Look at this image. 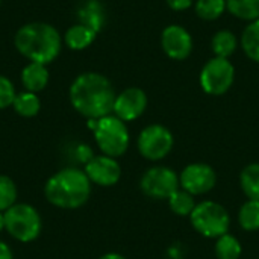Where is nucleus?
Listing matches in <instances>:
<instances>
[{"label":"nucleus","mask_w":259,"mask_h":259,"mask_svg":"<svg viewBox=\"0 0 259 259\" xmlns=\"http://www.w3.org/2000/svg\"><path fill=\"white\" fill-rule=\"evenodd\" d=\"M115 90L108 77L88 71L79 74L70 87V102L73 108L87 118H102L114 111Z\"/></svg>","instance_id":"f257e3e1"},{"label":"nucleus","mask_w":259,"mask_h":259,"mask_svg":"<svg viewBox=\"0 0 259 259\" xmlns=\"http://www.w3.org/2000/svg\"><path fill=\"white\" fill-rule=\"evenodd\" d=\"M17 50L30 62L50 64L61 52L62 39L59 32L47 23L33 21L21 26L14 38Z\"/></svg>","instance_id":"f03ea898"},{"label":"nucleus","mask_w":259,"mask_h":259,"mask_svg":"<svg viewBox=\"0 0 259 259\" xmlns=\"http://www.w3.org/2000/svg\"><path fill=\"white\" fill-rule=\"evenodd\" d=\"M46 199L62 209H76L85 205L91 194V181L79 168H64L55 173L44 187Z\"/></svg>","instance_id":"7ed1b4c3"},{"label":"nucleus","mask_w":259,"mask_h":259,"mask_svg":"<svg viewBox=\"0 0 259 259\" xmlns=\"http://www.w3.org/2000/svg\"><path fill=\"white\" fill-rule=\"evenodd\" d=\"M93 132L99 149L106 156H121L129 147V131L124 121L115 115L109 114L99 118Z\"/></svg>","instance_id":"20e7f679"},{"label":"nucleus","mask_w":259,"mask_h":259,"mask_svg":"<svg viewBox=\"0 0 259 259\" xmlns=\"http://www.w3.org/2000/svg\"><path fill=\"white\" fill-rule=\"evenodd\" d=\"M5 229L12 238L21 243H30L41 234V217L38 211L27 203H15L5 212Z\"/></svg>","instance_id":"39448f33"},{"label":"nucleus","mask_w":259,"mask_h":259,"mask_svg":"<svg viewBox=\"0 0 259 259\" xmlns=\"http://www.w3.org/2000/svg\"><path fill=\"white\" fill-rule=\"evenodd\" d=\"M190 217L194 229L206 238H220L228 234L231 225L228 211L220 203L209 200L196 205Z\"/></svg>","instance_id":"423d86ee"},{"label":"nucleus","mask_w":259,"mask_h":259,"mask_svg":"<svg viewBox=\"0 0 259 259\" xmlns=\"http://www.w3.org/2000/svg\"><path fill=\"white\" fill-rule=\"evenodd\" d=\"M235 68L232 62L226 58L209 59L200 71V85L206 94L222 96L234 83Z\"/></svg>","instance_id":"0eeeda50"},{"label":"nucleus","mask_w":259,"mask_h":259,"mask_svg":"<svg viewBox=\"0 0 259 259\" xmlns=\"http://www.w3.org/2000/svg\"><path fill=\"white\" fill-rule=\"evenodd\" d=\"M175 144L171 132L162 124H150L144 127L138 137L140 153L150 161H159L165 158Z\"/></svg>","instance_id":"6e6552de"},{"label":"nucleus","mask_w":259,"mask_h":259,"mask_svg":"<svg viewBox=\"0 0 259 259\" xmlns=\"http://www.w3.org/2000/svg\"><path fill=\"white\" fill-rule=\"evenodd\" d=\"M141 190L152 199H168L179 190V178L168 167H152L141 178Z\"/></svg>","instance_id":"1a4fd4ad"},{"label":"nucleus","mask_w":259,"mask_h":259,"mask_svg":"<svg viewBox=\"0 0 259 259\" xmlns=\"http://www.w3.org/2000/svg\"><path fill=\"white\" fill-rule=\"evenodd\" d=\"M179 182L182 190L188 191L193 196H200L211 191L215 187L217 175L211 165L203 162H194L184 168Z\"/></svg>","instance_id":"9d476101"},{"label":"nucleus","mask_w":259,"mask_h":259,"mask_svg":"<svg viewBox=\"0 0 259 259\" xmlns=\"http://www.w3.org/2000/svg\"><path fill=\"white\" fill-rule=\"evenodd\" d=\"M161 44L165 55L175 61H184L193 50V38L190 32L178 24L167 26L161 35Z\"/></svg>","instance_id":"9b49d317"},{"label":"nucleus","mask_w":259,"mask_h":259,"mask_svg":"<svg viewBox=\"0 0 259 259\" xmlns=\"http://www.w3.org/2000/svg\"><path fill=\"white\" fill-rule=\"evenodd\" d=\"M147 108V96L140 88H127L115 97L114 114L123 121H134Z\"/></svg>","instance_id":"f8f14e48"},{"label":"nucleus","mask_w":259,"mask_h":259,"mask_svg":"<svg viewBox=\"0 0 259 259\" xmlns=\"http://www.w3.org/2000/svg\"><path fill=\"white\" fill-rule=\"evenodd\" d=\"M85 173L91 182L100 187H112L120 181L121 167L115 158L100 155L85 164Z\"/></svg>","instance_id":"ddd939ff"},{"label":"nucleus","mask_w":259,"mask_h":259,"mask_svg":"<svg viewBox=\"0 0 259 259\" xmlns=\"http://www.w3.org/2000/svg\"><path fill=\"white\" fill-rule=\"evenodd\" d=\"M21 82L26 91L39 93L49 83V71L44 64L39 62H29L21 71Z\"/></svg>","instance_id":"4468645a"},{"label":"nucleus","mask_w":259,"mask_h":259,"mask_svg":"<svg viewBox=\"0 0 259 259\" xmlns=\"http://www.w3.org/2000/svg\"><path fill=\"white\" fill-rule=\"evenodd\" d=\"M96 35H97V32L93 30L91 27H88L82 23H77L67 29V32L64 35V41H65L67 47H70L71 50H83L93 44V41L96 39Z\"/></svg>","instance_id":"2eb2a0df"},{"label":"nucleus","mask_w":259,"mask_h":259,"mask_svg":"<svg viewBox=\"0 0 259 259\" xmlns=\"http://www.w3.org/2000/svg\"><path fill=\"white\" fill-rule=\"evenodd\" d=\"M80 23L91 27L93 30L99 32L103 27L105 23V12L102 5L97 0H90L83 5V8L79 11Z\"/></svg>","instance_id":"dca6fc26"},{"label":"nucleus","mask_w":259,"mask_h":259,"mask_svg":"<svg viewBox=\"0 0 259 259\" xmlns=\"http://www.w3.org/2000/svg\"><path fill=\"white\" fill-rule=\"evenodd\" d=\"M237 46H238L237 36L231 30H219L211 39V47L217 58L228 59L235 53Z\"/></svg>","instance_id":"f3484780"},{"label":"nucleus","mask_w":259,"mask_h":259,"mask_svg":"<svg viewBox=\"0 0 259 259\" xmlns=\"http://www.w3.org/2000/svg\"><path fill=\"white\" fill-rule=\"evenodd\" d=\"M15 112L21 117H35L39 109H41V102L38 99V96L35 93H30V91H23L20 94L15 96L14 99V103H12Z\"/></svg>","instance_id":"a211bd4d"},{"label":"nucleus","mask_w":259,"mask_h":259,"mask_svg":"<svg viewBox=\"0 0 259 259\" xmlns=\"http://www.w3.org/2000/svg\"><path fill=\"white\" fill-rule=\"evenodd\" d=\"M241 47L249 59L259 62V18L249 23L241 35Z\"/></svg>","instance_id":"6ab92c4d"},{"label":"nucleus","mask_w":259,"mask_h":259,"mask_svg":"<svg viewBox=\"0 0 259 259\" xmlns=\"http://www.w3.org/2000/svg\"><path fill=\"white\" fill-rule=\"evenodd\" d=\"M228 11L247 21H255L259 18V0H226Z\"/></svg>","instance_id":"aec40b11"},{"label":"nucleus","mask_w":259,"mask_h":259,"mask_svg":"<svg viewBox=\"0 0 259 259\" xmlns=\"http://www.w3.org/2000/svg\"><path fill=\"white\" fill-rule=\"evenodd\" d=\"M241 188L250 200L259 202V164L247 165L240 176Z\"/></svg>","instance_id":"412c9836"},{"label":"nucleus","mask_w":259,"mask_h":259,"mask_svg":"<svg viewBox=\"0 0 259 259\" xmlns=\"http://www.w3.org/2000/svg\"><path fill=\"white\" fill-rule=\"evenodd\" d=\"M168 205L170 209L178 214V215H191V212L196 208V202H194V196L190 194L185 190H178L175 191L168 199Z\"/></svg>","instance_id":"4be33fe9"},{"label":"nucleus","mask_w":259,"mask_h":259,"mask_svg":"<svg viewBox=\"0 0 259 259\" xmlns=\"http://www.w3.org/2000/svg\"><path fill=\"white\" fill-rule=\"evenodd\" d=\"M215 255H217L219 259H240V256H241V244L235 237H232L229 234H225L220 238H217Z\"/></svg>","instance_id":"5701e85b"},{"label":"nucleus","mask_w":259,"mask_h":259,"mask_svg":"<svg viewBox=\"0 0 259 259\" xmlns=\"http://www.w3.org/2000/svg\"><path fill=\"white\" fill-rule=\"evenodd\" d=\"M240 226L244 231H258L259 229V202L256 200H247L238 214Z\"/></svg>","instance_id":"b1692460"},{"label":"nucleus","mask_w":259,"mask_h":259,"mask_svg":"<svg viewBox=\"0 0 259 259\" xmlns=\"http://www.w3.org/2000/svg\"><path fill=\"white\" fill-rule=\"evenodd\" d=\"M226 0H197L196 14L202 20H217L226 11Z\"/></svg>","instance_id":"393cba45"},{"label":"nucleus","mask_w":259,"mask_h":259,"mask_svg":"<svg viewBox=\"0 0 259 259\" xmlns=\"http://www.w3.org/2000/svg\"><path fill=\"white\" fill-rule=\"evenodd\" d=\"M17 200V187L14 181L6 176L0 175V211H6L15 205Z\"/></svg>","instance_id":"a878e982"},{"label":"nucleus","mask_w":259,"mask_h":259,"mask_svg":"<svg viewBox=\"0 0 259 259\" xmlns=\"http://www.w3.org/2000/svg\"><path fill=\"white\" fill-rule=\"evenodd\" d=\"M15 96H17V93H15L12 82L8 77L0 76V109L12 106Z\"/></svg>","instance_id":"bb28decb"},{"label":"nucleus","mask_w":259,"mask_h":259,"mask_svg":"<svg viewBox=\"0 0 259 259\" xmlns=\"http://www.w3.org/2000/svg\"><path fill=\"white\" fill-rule=\"evenodd\" d=\"M76 156H77V159H79L80 162H85V164L90 162V161L94 158L91 147H88V146H85V144L77 146V149H76Z\"/></svg>","instance_id":"cd10ccee"},{"label":"nucleus","mask_w":259,"mask_h":259,"mask_svg":"<svg viewBox=\"0 0 259 259\" xmlns=\"http://www.w3.org/2000/svg\"><path fill=\"white\" fill-rule=\"evenodd\" d=\"M167 5L173 11H185L193 5V0H167Z\"/></svg>","instance_id":"c85d7f7f"},{"label":"nucleus","mask_w":259,"mask_h":259,"mask_svg":"<svg viewBox=\"0 0 259 259\" xmlns=\"http://www.w3.org/2000/svg\"><path fill=\"white\" fill-rule=\"evenodd\" d=\"M0 259H12L11 247L3 241H0Z\"/></svg>","instance_id":"c756f323"},{"label":"nucleus","mask_w":259,"mask_h":259,"mask_svg":"<svg viewBox=\"0 0 259 259\" xmlns=\"http://www.w3.org/2000/svg\"><path fill=\"white\" fill-rule=\"evenodd\" d=\"M99 259H126V258H124V256H121V255H118V253H106V255L100 256Z\"/></svg>","instance_id":"7c9ffc66"},{"label":"nucleus","mask_w":259,"mask_h":259,"mask_svg":"<svg viewBox=\"0 0 259 259\" xmlns=\"http://www.w3.org/2000/svg\"><path fill=\"white\" fill-rule=\"evenodd\" d=\"M5 229V214L0 211V232Z\"/></svg>","instance_id":"2f4dec72"},{"label":"nucleus","mask_w":259,"mask_h":259,"mask_svg":"<svg viewBox=\"0 0 259 259\" xmlns=\"http://www.w3.org/2000/svg\"><path fill=\"white\" fill-rule=\"evenodd\" d=\"M0 2H2V0H0Z\"/></svg>","instance_id":"473e14b6"}]
</instances>
